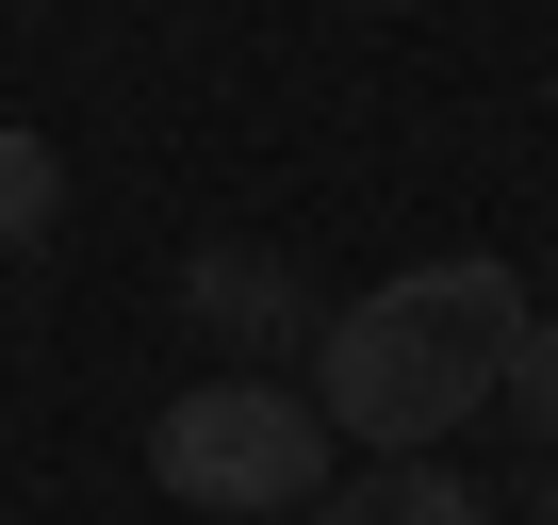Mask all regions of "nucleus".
<instances>
[{"label":"nucleus","mask_w":558,"mask_h":525,"mask_svg":"<svg viewBox=\"0 0 558 525\" xmlns=\"http://www.w3.org/2000/svg\"><path fill=\"white\" fill-rule=\"evenodd\" d=\"M509 345H525V280L444 246V262H411V280H378V296H345L313 329V411H329V443L427 460L460 411L509 394Z\"/></svg>","instance_id":"nucleus-1"},{"label":"nucleus","mask_w":558,"mask_h":525,"mask_svg":"<svg viewBox=\"0 0 558 525\" xmlns=\"http://www.w3.org/2000/svg\"><path fill=\"white\" fill-rule=\"evenodd\" d=\"M148 476H165L181 509H230V525H296V509L329 492V411L279 394V378H197V394H165Z\"/></svg>","instance_id":"nucleus-2"},{"label":"nucleus","mask_w":558,"mask_h":525,"mask_svg":"<svg viewBox=\"0 0 558 525\" xmlns=\"http://www.w3.org/2000/svg\"><path fill=\"white\" fill-rule=\"evenodd\" d=\"M181 313H197L214 345H296V329H313L296 262H263V246H197V262H181Z\"/></svg>","instance_id":"nucleus-3"},{"label":"nucleus","mask_w":558,"mask_h":525,"mask_svg":"<svg viewBox=\"0 0 558 525\" xmlns=\"http://www.w3.org/2000/svg\"><path fill=\"white\" fill-rule=\"evenodd\" d=\"M50 230H66V148H50V132H17V115H0V246L34 262Z\"/></svg>","instance_id":"nucleus-4"},{"label":"nucleus","mask_w":558,"mask_h":525,"mask_svg":"<svg viewBox=\"0 0 558 525\" xmlns=\"http://www.w3.org/2000/svg\"><path fill=\"white\" fill-rule=\"evenodd\" d=\"M493 411H525V443H558V313H525V345H509V394Z\"/></svg>","instance_id":"nucleus-5"},{"label":"nucleus","mask_w":558,"mask_h":525,"mask_svg":"<svg viewBox=\"0 0 558 525\" xmlns=\"http://www.w3.org/2000/svg\"><path fill=\"white\" fill-rule=\"evenodd\" d=\"M296 525H395V492H378V476H345V492H313Z\"/></svg>","instance_id":"nucleus-6"}]
</instances>
